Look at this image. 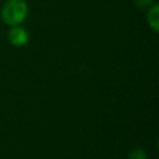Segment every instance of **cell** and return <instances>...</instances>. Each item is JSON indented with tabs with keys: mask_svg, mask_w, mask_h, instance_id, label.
Returning <instances> with one entry per match:
<instances>
[{
	"mask_svg": "<svg viewBox=\"0 0 159 159\" xmlns=\"http://www.w3.org/2000/svg\"><path fill=\"white\" fill-rule=\"evenodd\" d=\"M29 7L24 0H7L1 9V17L9 26L20 25L27 16Z\"/></svg>",
	"mask_w": 159,
	"mask_h": 159,
	"instance_id": "1",
	"label": "cell"
},
{
	"mask_svg": "<svg viewBox=\"0 0 159 159\" xmlns=\"http://www.w3.org/2000/svg\"><path fill=\"white\" fill-rule=\"evenodd\" d=\"M7 39L10 43L14 46H24L29 41V34L24 27L16 25V26H11V29L9 30Z\"/></svg>",
	"mask_w": 159,
	"mask_h": 159,
	"instance_id": "2",
	"label": "cell"
},
{
	"mask_svg": "<svg viewBox=\"0 0 159 159\" xmlns=\"http://www.w3.org/2000/svg\"><path fill=\"white\" fill-rule=\"evenodd\" d=\"M147 20H148V25L152 27V30L158 32L159 31V5L158 4H153L149 7Z\"/></svg>",
	"mask_w": 159,
	"mask_h": 159,
	"instance_id": "3",
	"label": "cell"
},
{
	"mask_svg": "<svg viewBox=\"0 0 159 159\" xmlns=\"http://www.w3.org/2000/svg\"><path fill=\"white\" fill-rule=\"evenodd\" d=\"M129 159H147V154L142 148H135L129 153Z\"/></svg>",
	"mask_w": 159,
	"mask_h": 159,
	"instance_id": "4",
	"label": "cell"
},
{
	"mask_svg": "<svg viewBox=\"0 0 159 159\" xmlns=\"http://www.w3.org/2000/svg\"><path fill=\"white\" fill-rule=\"evenodd\" d=\"M134 5L140 9H149L153 5V0H133Z\"/></svg>",
	"mask_w": 159,
	"mask_h": 159,
	"instance_id": "5",
	"label": "cell"
}]
</instances>
